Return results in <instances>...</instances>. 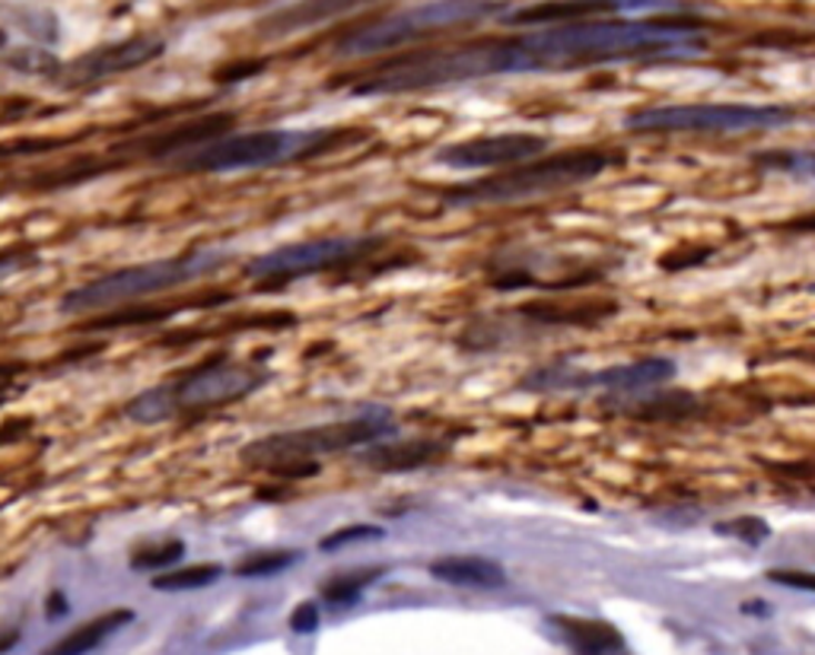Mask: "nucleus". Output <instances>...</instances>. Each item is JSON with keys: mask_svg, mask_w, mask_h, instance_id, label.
<instances>
[{"mask_svg": "<svg viewBox=\"0 0 815 655\" xmlns=\"http://www.w3.org/2000/svg\"><path fill=\"white\" fill-rule=\"evenodd\" d=\"M554 624L571 636V643H576L580 649L586 653H608V649H618L622 646V636L612 624H602V621H583V617H554Z\"/></svg>", "mask_w": 815, "mask_h": 655, "instance_id": "a211bd4d", "label": "nucleus"}, {"mask_svg": "<svg viewBox=\"0 0 815 655\" xmlns=\"http://www.w3.org/2000/svg\"><path fill=\"white\" fill-rule=\"evenodd\" d=\"M64 611H68V605H64V595H61V592H54V595L49 598V617L51 614H54V617H61Z\"/></svg>", "mask_w": 815, "mask_h": 655, "instance_id": "7c9ffc66", "label": "nucleus"}, {"mask_svg": "<svg viewBox=\"0 0 815 655\" xmlns=\"http://www.w3.org/2000/svg\"><path fill=\"white\" fill-rule=\"evenodd\" d=\"M717 535H733V538L745 541V544H762L767 538V525L762 518H752V515H743L736 522H723L717 525Z\"/></svg>", "mask_w": 815, "mask_h": 655, "instance_id": "393cba45", "label": "nucleus"}, {"mask_svg": "<svg viewBox=\"0 0 815 655\" xmlns=\"http://www.w3.org/2000/svg\"><path fill=\"white\" fill-rule=\"evenodd\" d=\"M227 261H230V255L220 249H194L185 255L121 268V271L102 274V278L83 283V286H73L71 293H64V300H61V312L80 315V312L112 309L119 303H134V300H144L153 293H167L172 286L204 281V278L217 274L220 268H227Z\"/></svg>", "mask_w": 815, "mask_h": 655, "instance_id": "39448f33", "label": "nucleus"}, {"mask_svg": "<svg viewBox=\"0 0 815 655\" xmlns=\"http://www.w3.org/2000/svg\"><path fill=\"white\" fill-rule=\"evenodd\" d=\"M446 440H380L360 452V465L373 471H414L427 468L446 455Z\"/></svg>", "mask_w": 815, "mask_h": 655, "instance_id": "4468645a", "label": "nucleus"}, {"mask_svg": "<svg viewBox=\"0 0 815 655\" xmlns=\"http://www.w3.org/2000/svg\"><path fill=\"white\" fill-rule=\"evenodd\" d=\"M385 535V528L380 525H348V528H338L332 535L322 538V551H338V547H348V544H358V541H380Z\"/></svg>", "mask_w": 815, "mask_h": 655, "instance_id": "b1692460", "label": "nucleus"}, {"mask_svg": "<svg viewBox=\"0 0 815 655\" xmlns=\"http://www.w3.org/2000/svg\"><path fill=\"white\" fill-rule=\"evenodd\" d=\"M262 71V64H237V68H227V71L217 73V80H230V83H237L242 77H252V73Z\"/></svg>", "mask_w": 815, "mask_h": 655, "instance_id": "c756f323", "label": "nucleus"}, {"mask_svg": "<svg viewBox=\"0 0 815 655\" xmlns=\"http://www.w3.org/2000/svg\"><path fill=\"white\" fill-rule=\"evenodd\" d=\"M131 621H134V611L128 608L97 614L93 621H87V624H80V627L68 633V636H61V639L42 655H90L93 649H99L112 633H119L121 627H128Z\"/></svg>", "mask_w": 815, "mask_h": 655, "instance_id": "f3484780", "label": "nucleus"}, {"mask_svg": "<svg viewBox=\"0 0 815 655\" xmlns=\"http://www.w3.org/2000/svg\"><path fill=\"white\" fill-rule=\"evenodd\" d=\"M373 0H296L284 10L271 13L268 20H262L264 36H290V32H300V29H310V26L325 23V20H335L341 13H351L358 7H366Z\"/></svg>", "mask_w": 815, "mask_h": 655, "instance_id": "2eb2a0df", "label": "nucleus"}, {"mask_svg": "<svg viewBox=\"0 0 815 655\" xmlns=\"http://www.w3.org/2000/svg\"><path fill=\"white\" fill-rule=\"evenodd\" d=\"M163 51H167V42L160 36H134L128 42H115V46H102L97 51H87L73 64H61L58 80L68 83V87H90V83L119 77V73L138 71V68H144L150 61H157Z\"/></svg>", "mask_w": 815, "mask_h": 655, "instance_id": "f8f14e48", "label": "nucleus"}, {"mask_svg": "<svg viewBox=\"0 0 815 655\" xmlns=\"http://www.w3.org/2000/svg\"><path fill=\"white\" fill-rule=\"evenodd\" d=\"M383 573H385L383 566L344 573V576H335L332 583H325L322 595H325V602H332V605H351L354 598H360V592H363L366 585L376 583V580H380Z\"/></svg>", "mask_w": 815, "mask_h": 655, "instance_id": "412c9836", "label": "nucleus"}, {"mask_svg": "<svg viewBox=\"0 0 815 655\" xmlns=\"http://www.w3.org/2000/svg\"><path fill=\"white\" fill-rule=\"evenodd\" d=\"M767 580L777 585L803 588V592H815V573H803V570H767Z\"/></svg>", "mask_w": 815, "mask_h": 655, "instance_id": "bb28decb", "label": "nucleus"}, {"mask_svg": "<svg viewBox=\"0 0 815 655\" xmlns=\"http://www.w3.org/2000/svg\"><path fill=\"white\" fill-rule=\"evenodd\" d=\"M223 576L220 563H192V566H175V570H163L153 576V588L157 592H194V588H208Z\"/></svg>", "mask_w": 815, "mask_h": 655, "instance_id": "6ab92c4d", "label": "nucleus"}, {"mask_svg": "<svg viewBox=\"0 0 815 655\" xmlns=\"http://www.w3.org/2000/svg\"><path fill=\"white\" fill-rule=\"evenodd\" d=\"M303 554L300 551H262V554H252L237 566V576H274V573H284L293 563L300 561Z\"/></svg>", "mask_w": 815, "mask_h": 655, "instance_id": "4be33fe9", "label": "nucleus"}, {"mask_svg": "<svg viewBox=\"0 0 815 655\" xmlns=\"http://www.w3.org/2000/svg\"><path fill=\"white\" fill-rule=\"evenodd\" d=\"M755 163L765 169H781L791 175L815 179V150H774V153H758Z\"/></svg>", "mask_w": 815, "mask_h": 655, "instance_id": "5701e85b", "label": "nucleus"}, {"mask_svg": "<svg viewBox=\"0 0 815 655\" xmlns=\"http://www.w3.org/2000/svg\"><path fill=\"white\" fill-rule=\"evenodd\" d=\"M622 163L615 153L602 150H571V153H554L545 160H526V163L510 165L501 175L481 179L475 185L456 188L443 201L450 208H469V204H510V201H526L539 194H554L564 188H576L583 182H593L605 169Z\"/></svg>", "mask_w": 815, "mask_h": 655, "instance_id": "423d86ee", "label": "nucleus"}, {"mask_svg": "<svg viewBox=\"0 0 815 655\" xmlns=\"http://www.w3.org/2000/svg\"><path fill=\"white\" fill-rule=\"evenodd\" d=\"M290 627L296 633H312L319 627V608L312 605V602H303V605H296L293 614H290Z\"/></svg>", "mask_w": 815, "mask_h": 655, "instance_id": "cd10ccee", "label": "nucleus"}, {"mask_svg": "<svg viewBox=\"0 0 815 655\" xmlns=\"http://www.w3.org/2000/svg\"><path fill=\"white\" fill-rule=\"evenodd\" d=\"M704 51L695 20H583L545 26L516 39H481L395 58L351 87L354 95H399L506 73H564L647 58H695Z\"/></svg>", "mask_w": 815, "mask_h": 655, "instance_id": "f257e3e1", "label": "nucleus"}, {"mask_svg": "<svg viewBox=\"0 0 815 655\" xmlns=\"http://www.w3.org/2000/svg\"><path fill=\"white\" fill-rule=\"evenodd\" d=\"M395 433V417L385 407L363 411L358 417L348 421L322 423V426H306V430H290V433H274L249 443L240 452V458L252 468H268L290 477H306L315 474L319 455H332L344 449H360L373 445L380 440H389Z\"/></svg>", "mask_w": 815, "mask_h": 655, "instance_id": "7ed1b4c3", "label": "nucleus"}, {"mask_svg": "<svg viewBox=\"0 0 815 655\" xmlns=\"http://www.w3.org/2000/svg\"><path fill=\"white\" fill-rule=\"evenodd\" d=\"M26 264V255H0V283H7Z\"/></svg>", "mask_w": 815, "mask_h": 655, "instance_id": "c85d7f7f", "label": "nucleus"}, {"mask_svg": "<svg viewBox=\"0 0 815 655\" xmlns=\"http://www.w3.org/2000/svg\"><path fill=\"white\" fill-rule=\"evenodd\" d=\"M182 557H185V544L179 538H169L157 541V544H141L131 554V566L138 573H163V570H172Z\"/></svg>", "mask_w": 815, "mask_h": 655, "instance_id": "aec40b11", "label": "nucleus"}, {"mask_svg": "<svg viewBox=\"0 0 815 655\" xmlns=\"http://www.w3.org/2000/svg\"><path fill=\"white\" fill-rule=\"evenodd\" d=\"M501 13L497 0H427L421 7H411L402 13H389L383 20H373L370 26H360L338 39L335 54L341 58H363V54H380L389 48L407 46L421 36H431L433 29H450V26L479 23L484 17Z\"/></svg>", "mask_w": 815, "mask_h": 655, "instance_id": "6e6552de", "label": "nucleus"}, {"mask_svg": "<svg viewBox=\"0 0 815 655\" xmlns=\"http://www.w3.org/2000/svg\"><path fill=\"white\" fill-rule=\"evenodd\" d=\"M799 121L791 105H755V102H695V105H653L624 118L627 131L644 134H743L774 131Z\"/></svg>", "mask_w": 815, "mask_h": 655, "instance_id": "0eeeda50", "label": "nucleus"}, {"mask_svg": "<svg viewBox=\"0 0 815 655\" xmlns=\"http://www.w3.org/2000/svg\"><path fill=\"white\" fill-rule=\"evenodd\" d=\"M380 245H383L380 235H322V239L293 242L274 252H264L245 264V274L262 283H290L373 255Z\"/></svg>", "mask_w": 815, "mask_h": 655, "instance_id": "1a4fd4ad", "label": "nucleus"}, {"mask_svg": "<svg viewBox=\"0 0 815 655\" xmlns=\"http://www.w3.org/2000/svg\"><path fill=\"white\" fill-rule=\"evenodd\" d=\"M672 375H675V363L663 360V356H650V360H637V363H618V366H608L602 373H571L564 363L557 366H545V370H535L532 375L523 379L520 389L529 392H542V389H605V392H647L656 385H666Z\"/></svg>", "mask_w": 815, "mask_h": 655, "instance_id": "9d476101", "label": "nucleus"}, {"mask_svg": "<svg viewBox=\"0 0 815 655\" xmlns=\"http://www.w3.org/2000/svg\"><path fill=\"white\" fill-rule=\"evenodd\" d=\"M7 64L10 68H17V71H26V73H58L61 71V64L49 58V54H39V51H13L10 58H7Z\"/></svg>", "mask_w": 815, "mask_h": 655, "instance_id": "a878e982", "label": "nucleus"}, {"mask_svg": "<svg viewBox=\"0 0 815 655\" xmlns=\"http://www.w3.org/2000/svg\"><path fill=\"white\" fill-rule=\"evenodd\" d=\"M431 576L446 585L459 588H501L506 583V573L501 563L487 557H440L431 563Z\"/></svg>", "mask_w": 815, "mask_h": 655, "instance_id": "dca6fc26", "label": "nucleus"}, {"mask_svg": "<svg viewBox=\"0 0 815 655\" xmlns=\"http://www.w3.org/2000/svg\"><path fill=\"white\" fill-rule=\"evenodd\" d=\"M549 147L552 143L542 134L510 131V134H487V138L450 143L436 150L433 163L450 165V169H510V165L542 157Z\"/></svg>", "mask_w": 815, "mask_h": 655, "instance_id": "9b49d317", "label": "nucleus"}, {"mask_svg": "<svg viewBox=\"0 0 815 655\" xmlns=\"http://www.w3.org/2000/svg\"><path fill=\"white\" fill-rule=\"evenodd\" d=\"M813 290H815V283H813Z\"/></svg>", "mask_w": 815, "mask_h": 655, "instance_id": "2f4dec72", "label": "nucleus"}, {"mask_svg": "<svg viewBox=\"0 0 815 655\" xmlns=\"http://www.w3.org/2000/svg\"><path fill=\"white\" fill-rule=\"evenodd\" d=\"M641 10H678V0H542L520 7L501 20L506 26H564Z\"/></svg>", "mask_w": 815, "mask_h": 655, "instance_id": "ddd939ff", "label": "nucleus"}, {"mask_svg": "<svg viewBox=\"0 0 815 655\" xmlns=\"http://www.w3.org/2000/svg\"><path fill=\"white\" fill-rule=\"evenodd\" d=\"M351 131H249V134H223L214 141L201 143L194 150H185L172 157L169 165L182 172H245V169H268V165L293 163V160H312L338 143L348 141Z\"/></svg>", "mask_w": 815, "mask_h": 655, "instance_id": "20e7f679", "label": "nucleus"}, {"mask_svg": "<svg viewBox=\"0 0 815 655\" xmlns=\"http://www.w3.org/2000/svg\"><path fill=\"white\" fill-rule=\"evenodd\" d=\"M268 382V370L262 363H237V360H214L208 366H198L192 373H182L172 382L157 389H147L134 401H128L124 417L134 423H167L185 414L214 411L220 404L249 399Z\"/></svg>", "mask_w": 815, "mask_h": 655, "instance_id": "f03ea898", "label": "nucleus"}]
</instances>
